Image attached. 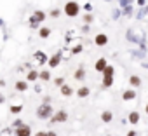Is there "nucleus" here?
Returning a JSON list of instances; mask_svg holds the SVG:
<instances>
[{"label":"nucleus","mask_w":148,"mask_h":136,"mask_svg":"<svg viewBox=\"0 0 148 136\" xmlns=\"http://www.w3.org/2000/svg\"><path fill=\"white\" fill-rule=\"evenodd\" d=\"M63 12L68 18H75V16L80 14V4L75 2V0H68V2L64 4V7H63Z\"/></svg>","instance_id":"nucleus-1"},{"label":"nucleus","mask_w":148,"mask_h":136,"mask_svg":"<svg viewBox=\"0 0 148 136\" xmlns=\"http://www.w3.org/2000/svg\"><path fill=\"white\" fill-rule=\"evenodd\" d=\"M44 19H45V12L40 11V9H37V11L30 16V26H32V28H38V23H44Z\"/></svg>","instance_id":"nucleus-2"},{"label":"nucleus","mask_w":148,"mask_h":136,"mask_svg":"<svg viewBox=\"0 0 148 136\" xmlns=\"http://www.w3.org/2000/svg\"><path fill=\"white\" fill-rule=\"evenodd\" d=\"M51 115H52V106L49 103H44L37 108V117L38 119H49Z\"/></svg>","instance_id":"nucleus-3"},{"label":"nucleus","mask_w":148,"mask_h":136,"mask_svg":"<svg viewBox=\"0 0 148 136\" xmlns=\"http://www.w3.org/2000/svg\"><path fill=\"white\" fill-rule=\"evenodd\" d=\"M68 120V113L64 110H58L56 113L51 115V122H66Z\"/></svg>","instance_id":"nucleus-4"},{"label":"nucleus","mask_w":148,"mask_h":136,"mask_svg":"<svg viewBox=\"0 0 148 136\" xmlns=\"http://www.w3.org/2000/svg\"><path fill=\"white\" fill-rule=\"evenodd\" d=\"M16 136H32V129H30V126L23 124V126L16 127Z\"/></svg>","instance_id":"nucleus-5"},{"label":"nucleus","mask_w":148,"mask_h":136,"mask_svg":"<svg viewBox=\"0 0 148 136\" xmlns=\"http://www.w3.org/2000/svg\"><path fill=\"white\" fill-rule=\"evenodd\" d=\"M59 63H61V52L54 54V56H52V58H49V61H47V65H49L51 68H56Z\"/></svg>","instance_id":"nucleus-6"},{"label":"nucleus","mask_w":148,"mask_h":136,"mask_svg":"<svg viewBox=\"0 0 148 136\" xmlns=\"http://www.w3.org/2000/svg\"><path fill=\"white\" fill-rule=\"evenodd\" d=\"M139 120H141V117H139V112H131V113H129V117H127V122H131L132 126L139 124Z\"/></svg>","instance_id":"nucleus-7"},{"label":"nucleus","mask_w":148,"mask_h":136,"mask_svg":"<svg viewBox=\"0 0 148 136\" xmlns=\"http://www.w3.org/2000/svg\"><path fill=\"white\" fill-rule=\"evenodd\" d=\"M106 65H108V63H106V59H105V58H99V59L96 61V65H94L96 72H101V73H103V70L106 68Z\"/></svg>","instance_id":"nucleus-8"},{"label":"nucleus","mask_w":148,"mask_h":136,"mask_svg":"<svg viewBox=\"0 0 148 136\" xmlns=\"http://www.w3.org/2000/svg\"><path fill=\"white\" fill-rule=\"evenodd\" d=\"M73 79H75V80H84V79H86V68H84V66H79V70L75 72Z\"/></svg>","instance_id":"nucleus-9"},{"label":"nucleus","mask_w":148,"mask_h":136,"mask_svg":"<svg viewBox=\"0 0 148 136\" xmlns=\"http://www.w3.org/2000/svg\"><path fill=\"white\" fill-rule=\"evenodd\" d=\"M94 42H96V45H106V44H108V37H106L105 33H99V35L94 38Z\"/></svg>","instance_id":"nucleus-10"},{"label":"nucleus","mask_w":148,"mask_h":136,"mask_svg":"<svg viewBox=\"0 0 148 136\" xmlns=\"http://www.w3.org/2000/svg\"><path fill=\"white\" fill-rule=\"evenodd\" d=\"M136 98V91L134 89H127L124 94H122V100L124 101H131V100H134Z\"/></svg>","instance_id":"nucleus-11"},{"label":"nucleus","mask_w":148,"mask_h":136,"mask_svg":"<svg viewBox=\"0 0 148 136\" xmlns=\"http://www.w3.org/2000/svg\"><path fill=\"white\" fill-rule=\"evenodd\" d=\"M129 84H131L132 87H139V86H141V79H139L138 75H131V77H129Z\"/></svg>","instance_id":"nucleus-12"},{"label":"nucleus","mask_w":148,"mask_h":136,"mask_svg":"<svg viewBox=\"0 0 148 136\" xmlns=\"http://www.w3.org/2000/svg\"><path fill=\"white\" fill-rule=\"evenodd\" d=\"M61 94L68 98V96H71V94H73V89H71L68 84H63V86H61Z\"/></svg>","instance_id":"nucleus-13"},{"label":"nucleus","mask_w":148,"mask_h":136,"mask_svg":"<svg viewBox=\"0 0 148 136\" xmlns=\"http://www.w3.org/2000/svg\"><path fill=\"white\" fill-rule=\"evenodd\" d=\"M28 89V82H25V80H19V82H16V91H19V93H25Z\"/></svg>","instance_id":"nucleus-14"},{"label":"nucleus","mask_w":148,"mask_h":136,"mask_svg":"<svg viewBox=\"0 0 148 136\" xmlns=\"http://www.w3.org/2000/svg\"><path fill=\"white\" fill-rule=\"evenodd\" d=\"M89 93H91V89L84 86V87H80V89L77 91V96H79V98H87V96H89Z\"/></svg>","instance_id":"nucleus-15"},{"label":"nucleus","mask_w":148,"mask_h":136,"mask_svg":"<svg viewBox=\"0 0 148 136\" xmlns=\"http://www.w3.org/2000/svg\"><path fill=\"white\" fill-rule=\"evenodd\" d=\"M35 58L38 59V63H40V65H45V63L49 61V58H47L44 52H35Z\"/></svg>","instance_id":"nucleus-16"},{"label":"nucleus","mask_w":148,"mask_h":136,"mask_svg":"<svg viewBox=\"0 0 148 136\" xmlns=\"http://www.w3.org/2000/svg\"><path fill=\"white\" fill-rule=\"evenodd\" d=\"M113 84V75H103V87H110Z\"/></svg>","instance_id":"nucleus-17"},{"label":"nucleus","mask_w":148,"mask_h":136,"mask_svg":"<svg viewBox=\"0 0 148 136\" xmlns=\"http://www.w3.org/2000/svg\"><path fill=\"white\" fill-rule=\"evenodd\" d=\"M112 119H113V113H112L110 110H105V112L101 113V120H103V122H110Z\"/></svg>","instance_id":"nucleus-18"},{"label":"nucleus","mask_w":148,"mask_h":136,"mask_svg":"<svg viewBox=\"0 0 148 136\" xmlns=\"http://www.w3.org/2000/svg\"><path fill=\"white\" fill-rule=\"evenodd\" d=\"M38 33H40V37H42V38H47V37L51 35V28H47V26H40Z\"/></svg>","instance_id":"nucleus-19"},{"label":"nucleus","mask_w":148,"mask_h":136,"mask_svg":"<svg viewBox=\"0 0 148 136\" xmlns=\"http://www.w3.org/2000/svg\"><path fill=\"white\" fill-rule=\"evenodd\" d=\"M37 79H38V72H35V70H30V72H28V75H26V80L33 82V80H37Z\"/></svg>","instance_id":"nucleus-20"},{"label":"nucleus","mask_w":148,"mask_h":136,"mask_svg":"<svg viewBox=\"0 0 148 136\" xmlns=\"http://www.w3.org/2000/svg\"><path fill=\"white\" fill-rule=\"evenodd\" d=\"M38 77L44 80V82H47V80H51V73H49V70H42L40 73H38Z\"/></svg>","instance_id":"nucleus-21"},{"label":"nucleus","mask_w":148,"mask_h":136,"mask_svg":"<svg viewBox=\"0 0 148 136\" xmlns=\"http://www.w3.org/2000/svg\"><path fill=\"white\" fill-rule=\"evenodd\" d=\"M113 73H115V68L112 65H106V68L103 70V75H113Z\"/></svg>","instance_id":"nucleus-22"},{"label":"nucleus","mask_w":148,"mask_h":136,"mask_svg":"<svg viewBox=\"0 0 148 136\" xmlns=\"http://www.w3.org/2000/svg\"><path fill=\"white\" fill-rule=\"evenodd\" d=\"M124 14H125V16H131V14H132V5H125V7H124Z\"/></svg>","instance_id":"nucleus-23"},{"label":"nucleus","mask_w":148,"mask_h":136,"mask_svg":"<svg viewBox=\"0 0 148 136\" xmlns=\"http://www.w3.org/2000/svg\"><path fill=\"white\" fill-rule=\"evenodd\" d=\"M21 110H23V106H21V105H16V106H11V112H12V113H19Z\"/></svg>","instance_id":"nucleus-24"},{"label":"nucleus","mask_w":148,"mask_h":136,"mask_svg":"<svg viewBox=\"0 0 148 136\" xmlns=\"http://www.w3.org/2000/svg\"><path fill=\"white\" fill-rule=\"evenodd\" d=\"M143 16H148V5H146V7H143V11H139V12H138V18H143Z\"/></svg>","instance_id":"nucleus-25"},{"label":"nucleus","mask_w":148,"mask_h":136,"mask_svg":"<svg viewBox=\"0 0 148 136\" xmlns=\"http://www.w3.org/2000/svg\"><path fill=\"white\" fill-rule=\"evenodd\" d=\"M54 84H56V86H59V87H61V86H63V84H64V79H63V77H58V79H54Z\"/></svg>","instance_id":"nucleus-26"},{"label":"nucleus","mask_w":148,"mask_h":136,"mask_svg":"<svg viewBox=\"0 0 148 136\" xmlns=\"http://www.w3.org/2000/svg\"><path fill=\"white\" fill-rule=\"evenodd\" d=\"M59 14H61V11H59V9H52V11H51V16H52V18H58Z\"/></svg>","instance_id":"nucleus-27"},{"label":"nucleus","mask_w":148,"mask_h":136,"mask_svg":"<svg viewBox=\"0 0 148 136\" xmlns=\"http://www.w3.org/2000/svg\"><path fill=\"white\" fill-rule=\"evenodd\" d=\"M73 54H80L82 52V45H77V47H73V51H71Z\"/></svg>","instance_id":"nucleus-28"},{"label":"nucleus","mask_w":148,"mask_h":136,"mask_svg":"<svg viewBox=\"0 0 148 136\" xmlns=\"http://www.w3.org/2000/svg\"><path fill=\"white\" fill-rule=\"evenodd\" d=\"M119 2H120V5H122V7H125V5H131L132 0H119Z\"/></svg>","instance_id":"nucleus-29"},{"label":"nucleus","mask_w":148,"mask_h":136,"mask_svg":"<svg viewBox=\"0 0 148 136\" xmlns=\"http://www.w3.org/2000/svg\"><path fill=\"white\" fill-rule=\"evenodd\" d=\"M25 122L21 120V119H18V120H14V127H19V126H23Z\"/></svg>","instance_id":"nucleus-30"},{"label":"nucleus","mask_w":148,"mask_h":136,"mask_svg":"<svg viewBox=\"0 0 148 136\" xmlns=\"http://www.w3.org/2000/svg\"><path fill=\"white\" fill-rule=\"evenodd\" d=\"M84 9H86L87 12H91V11H92V5H91V4H86V5H84Z\"/></svg>","instance_id":"nucleus-31"},{"label":"nucleus","mask_w":148,"mask_h":136,"mask_svg":"<svg viewBox=\"0 0 148 136\" xmlns=\"http://www.w3.org/2000/svg\"><path fill=\"white\" fill-rule=\"evenodd\" d=\"M84 21H86V23H91V21H92V16H91V14H87V16L84 18Z\"/></svg>","instance_id":"nucleus-32"},{"label":"nucleus","mask_w":148,"mask_h":136,"mask_svg":"<svg viewBox=\"0 0 148 136\" xmlns=\"http://www.w3.org/2000/svg\"><path fill=\"white\" fill-rule=\"evenodd\" d=\"M120 16V11H113V19H117Z\"/></svg>","instance_id":"nucleus-33"},{"label":"nucleus","mask_w":148,"mask_h":136,"mask_svg":"<svg viewBox=\"0 0 148 136\" xmlns=\"http://www.w3.org/2000/svg\"><path fill=\"white\" fill-rule=\"evenodd\" d=\"M127 136H138V133L132 129V131H129V133H127Z\"/></svg>","instance_id":"nucleus-34"},{"label":"nucleus","mask_w":148,"mask_h":136,"mask_svg":"<svg viewBox=\"0 0 148 136\" xmlns=\"http://www.w3.org/2000/svg\"><path fill=\"white\" fill-rule=\"evenodd\" d=\"M45 136H58V134H56L54 131H47V133H45Z\"/></svg>","instance_id":"nucleus-35"},{"label":"nucleus","mask_w":148,"mask_h":136,"mask_svg":"<svg viewBox=\"0 0 148 136\" xmlns=\"http://www.w3.org/2000/svg\"><path fill=\"white\" fill-rule=\"evenodd\" d=\"M138 4H139V5L143 7V5H145V0H138Z\"/></svg>","instance_id":"nucleus-36"},{"label":"nucleus","mask_w":148,"mask_h":136,"mask_svg":"<svg viewBox=\"0 0 148 136\" xmlns=\"http://www.w3.org/2000/svg\"><path fill=\"white\" fill-rule=\"evenodd\" d=\"M35 136H45V133H42V131H40V133H37Z\"/></svg>","instance_id":"nucleus-37"},{"label":"nucleus","mask_w":148,"mask_h":136,"mask_svg":"<svg viewBox=\"0 0 148 136\" xmlns=\"http://www.w3.org/2000/svg\"><path fill=\"white\" fill-rule=\"evenodd\" d=\"M0 103H4V96H2V93H0Z\"/></svg>","instance_id":"nucleus-38"},{"label":"nucleus","mask_w":148,"mask_h":136,"mask_svg":"<svg viewBox=\"0 0 148 136\" xmlns=\"http://www.w3.org/2000/svg\"><path fill=\"white\" fill-rule=\"evenodd\" d=\"M145 112H146V113H148V105H146V106H145Z\"/></svg>","instance_id":"nucleus-39"},{"label":"nucleus","mask_w":148,"mask_h":136,"mask_svg":"<svg viewBox=\"0 0 148 136\" xmlns=\"http://www.w3.org/2000/svg\"><path fill=\"white\" fill-rule=\"evenodd\" d=\"M143 66H145V68H146V70H148V65H146V63H145V65H143Z\"/></svg>","instance_id":"nucleus-40"},{"label":"nucleus","mask_w":148,"mask_h":136,"mask_svg":"<svg viewBox=\"0 0 148 136\" xmlns=\"http://www.w3.org/2000/svg\"><path fill=\"white\" fill-rule=\"evenodd\" d=\"M106 136H112V134H106Z\"/></svg>","instance_id":"nucleus-41"}]
</instances>
